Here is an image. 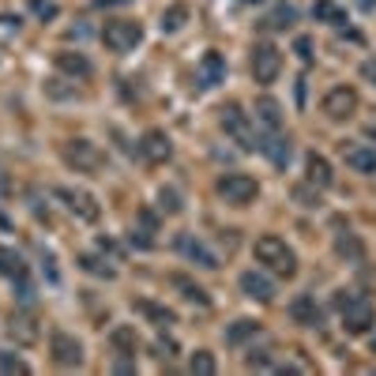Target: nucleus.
Wrapping results in <instances>:
<instances>
[{
    "mask_svg": "<svg viewBox=\"0 0 376 376\" xmlns=\"http://www.w3.org/2000/svg\"><path fill=\"white\" fill-rule=\"evenodd\" d=\"M215 188H218V196L234 207H249L252 199L260 196V185H256V177H249V173H222Z\"/></svg>",
    "mask_w": 376,
    "mask_h": 376,
    "instance_id": "obj_4",
    "label": "nucleus"
},
{
    "mask_svg": "<svg viewBox=\"0 0 376 376\" xmlns=\"http://www.w3.org/2000/svg\"><path fill=\"white\" fill-rule=\"evenodd\" d=\"M79 268H83V271H90V275H98V279H117V271L113 268H109V263H102V260H98V256H79Z\"/></svg>",
    "mask_w": 376,
    "mask_h": 376,
    "instance_id": "obj_31",
    "label": "nucleus"
},
{
    "mask_svg": "<svg viewBox=\"0 0 376 376\" xmlns=\"http://www.w3.org/2000/svg\"><path fill=\"white\" fill-rule=\"evenodd\" d=\"M53 64H57V72H64V76H72V79H87L90 76V60L83 57V53L60 49V53H53Z\"/></svg>",
    "mask_w": 376,
    "mask_h": 376,
    "instance_id": "obj_16",
    "label": "nucleus"
},
{
    "mask_svg": "<svg viewBox=\"0 0 376 376\" xmlns=\"http://www.w3.org/2000/svg\"><path fill=\"white\" fill-rule=\"evenodd\" d=\"M140 154L151 166H162V162H170V154H173V143H170V136L166 132H158V128H151V132H143V140H140Z\"/></svg>",
    "mask_w": 376,
    "mask_h": 376,
    "instance_id": "obj_11",
    "label": "nucleus"
},
{
    "mask_svg": "<svg viewBox=\"0 0 376 376\" xmlns=\"http://www.w3.org/2000/svg\"><path fill=\"white\" fill-rule=\"evenodd\" d=\"M185 19H188V8H185V4H173V8H166V12H162V31H181V26H185Z\"/></svg>",
    "mask_w": 376,
    "mask_h": 376,
    "instance_id": "obj_30",
    "label": "nucleus"
},
{
    "mask_svg": "<svg viewBox=\"0 0 376 376\" xmlns=\"http://www.w3.org/2000/svg\"><path fill=\"white\" fill-rule=\"evenodd\" d=\"M188 369L196 373V376H211V373H215V354H211V350H196V354H192V361H188Z\"/></svg>",
    "mask_w": 376,
    "mask_h": 376,
    "instance_id": "obj_32",
    "label": "nucleus"
},
{
    "mask_svg": "<svg viewBox=\"0 0 376 376\" xmlns=\"http://www.w3.org/2000/svg\"><path fill=\"white\" fill-rule=\"evenodd\" d=\"M290 23H293V8H290V4H279V8L268 15V19H263V26H268V31H286Z\"/></svg>",
    "mask_w": 376,
    "mask_h": 376,
    "instance_id": "obj_29",
    "label": "nucleus"
},
{
    "mask_svg": "<svg viewBox=\"0 0 376 376\" xmlns=\"http://www.w3.org/2000/svg\"><path fill=\"white\" fill-rule=\"evenodd\" d=\"M252 256H256V263H263L268 271L275 275H282V279H290V275H297V256H293V249L282 237H275V234H263V237H256V245H252Z\"/></svg>",
    "mask_w": 376,
    "mask_h": 376,
    "instance_id": "obj_1",
    "label": "nucleus"
},
{
    "mask_svg": "<svg viewBox=\"0 0 376 376\" xmlns=\"http://www.w3.org/2000/svg\"><path fill=\"white\" fill-rule=\"evenodd\" d=\"M297 53H301V60H313V42H309V38H297Z\"/></svg>",
    "mask_w": 376,
    "mask_h": 376,
    "instance_id": "obj_38",
    "label": "nucleus"
},
{
    "mask_svg": "<svg viewBox=\"0 0 376 376\" xmlns=\"http://www.w3.org/2000/svg\"><path fill=\"white\" fill-rule=\"evenodd\" d=\"M338 313H343V327L346 335H365L376 324V309L369 297H338Z\"/></svg>",
    "mask_w": 376,
    "mask_h": 376,
    "instance_id": "obj_3",
    "label": "nucleus"
},
{
    "mask_svg": "<svg viewBox=\"0 0 376 376\" xmlns=\"http://www.w3.org/2000/svg\"><path fill=\"white\" fill-rule=\"evenodd\" d=\"M109 343H113L117 354H132V357H136V346H140V338H136V327L117 324L113 332H109Z\"/></svg>",
    "mask_w": 376,
    "mask_h": 376,
    "instance_id": "obj_24",
    "label": "nucleus"
},
{
    "mask_svg": "<svg viewBox=\"0 0 376 376\" xmlns=\"http://www.w3.org/2000/svg\"><path fill=\"white\" fill-rule=\"evenodd\" d=\"M49 354H53V361H57L60 369H76V365H83V343H79L76 335H68V332H53Z\"/></svg>",
    "mask_w": 376,
    "mask_h": 376,
    "instance_id": "obj_10",
    "label": "nucleus"
},
{
    "mask_svg": "<svg viewBox=\"0 0 376 376\" xmlns=\"http://www.w3.org/2000/svg\"><path fill=\"white\" fill-rule=\"evenodd\" d=\"M279 72H282V53L275 49L271 42L252 45V79H256V83H263V87L275 83Z\"/></svg>",
    "mask_w": 376,
    "mask_h": 376,
    "instance_id": "obj_7",
    "label": "nucleus"
},
{
    "mask_svg": "<svg viewBox=\"0 0 376 376\" xmlns=\"http://www.w3.org/2000/svg\"><path fill=\"white\" fill-rule=\"evenodd\" d=\"M290 316H293V324H301V327H320V320H324V313H320V305H316L313 293L293 297L290 301Z\"/></svg>",
    "mask_w": 376,
    "mask_h": 376,
    "instance_id": "obj_13",
    "label": "nucleus"
},
{
    "mask_svg": "<svg viewBox=\"0 0 376 376\" xmlns=\"http://www.w3.org/2000/svg\"><path fill=\"white\" fill-rule=\"evenodd\" d=\"M181 249H185V256H192L199 268H218V256L211 252L204 241H196V237H181Z\"/></svg>",
    "mask_w": 376,
    "mask_h": 376,
    "instance_id": "obj_23",
    "label": "nucleus"
},
{
    "mask_svg": "<svg viewBox=\"0 0 376 376\" xmlns=\"http://www.w3.org/2000/svg\"><path fill=\"white\" fill-rule=\"evenodd\" d=\"M343 158L346 166L357 170V173H376V147H365V143H343Z\"/></svg>",
    "mask_w": 376,
    "mask_h": 376,
    "instance_id": "obj_15",
    "label": "nucleus"
},
{
    "mask_svg": "<svg viewBox=\"0 0 376 376\" xmlns=\"http://www.w3.org/2000/svg\"><path fill=\"white\" fill-rule=\"evenodd\" d=\"M60 154H64V162H68L76 173H98L106 166V154L98 151L90 140H68L60 147Z\"/></svg>",
    "mask_w": 376,
    "mask_h": 376,
    "instance_id": "obj_5",
    "label": "nucleus"
},
{
    "mask_svg": "<svg viewBox=\"0 0 376 376\" xmlns=\"http://www.w3.org/2000/svg\"><path fill=\"white\" fill-rule=\"evenodd\" d=\"M237 286H241V293H245V297L260 301V305H268V301H275V282H271L263 271H245L241 279H237Z\"/></svg>",
    "mask_w": 376,
    "mask_h": 376,
    "instance_id": "obj_12",
    "label": "nucleus"
},
{
    "mask_svg": "<svg viewBox=\"0 0 376 376\" xmlns=\"http://www.w3.org/2000/svg\"><path fill=\"white\" fill-rule=\"evenodd\" d=\"M305 181L309 185H316V188H332V181H335V173H332V162L324 158V154H309L305 158Z\"/></svg>",
    "mask_w": 376,
    "mask_h": 376,
    "instance_id": "obj_17",
    "label": "nucleus"
},
{
    "mask_svg": "<svg viewBox=\"0 0 376 376\" xmlns=\"http://www.w3.org/2000/svg\"><path fill=\"white\" fill-rule=\"evenodd\" d=\"M136 309L147 316V320H154L158 327H170V324H177V313L173 309H166V305H154V301H136Z\"/></svg>",
    "mask_w": 376,
    "mask_h": 376,
    "instance_id": "obj_27",
    "label": "nucleus"
},
{
    "mask_svg": "<svg viewBox=\"0 0 376 376\" xmlns=\"http://www.w3.org/2000/svg\"><path fill=\"white\" fill-rule=\"evenodd\" d=\"M256 121L263 124V132H282V106L275 102L271 95H263L256 102Z\"/></svg>",
    "mask_w": 376,
    "mask_h": 376,
    "instance_id": "obj_19",
    "label": "nucleus"
},
{
    "mask_svg": "<svg viewBox=\"0 0 376 376\" xmlns=\"http://www.w3.org/2000/svg\"><path fill=\"white\" fill-rule=\"evenodd\" d=\"M158 207L166 211V215H177V211H181V196L173 188H162L158 192Z\"/></svg>",
    "mask_w": 376,
    "mask_h": 376,
    "instance_id": "obj_35",
    "label": "nucleus"
},
{
    "mask_svg": "<svg viewBox=\"0 0 376 376\" xmlns=\"http://www.w3.org/2000/svg\"><path fill=\"white\" fill-rule=\"evenodd\" d=\"M170 282H173V286H177V290H181V297H185V301H196L199 309H207V305H211L207 290H204V286H196V282H192V279H185V275H173Z\"/></svg>",
    "mask_w": 376,
    "mask_h": 376,
    "instance_id": "obj_26",
    "label": "nucleus"
},
{
    "mask_svg": "<svg viewBox=\"0 0 376 376\" xmlns=\"http://www.w3.org/2000/svg\"><path fill=\"white\" fill-rule=\"evenodd\" d=\"M369 136H373V140H376V128H369Z\"/></svg>",
    "mask_w": 376,
    "mask_h": 376,
    "instance_id": "obj_40",
    "label": "nucleus"
},
{
    "mask_svg": "<svg viewBox=\"0 0 376 376\" xmlns=\"http://www.w3.org/2000/svg\"><path fill=\"white\" fill-rule=\"evenodd\" d=\"M320 109H324L332 121H350L357 113V90L354 87H332L324 95V102H320Z\"/></svg>",
    "mask_w": 376,
    "mask_h": 376,
    "instance_id": "obj_9",
    "label": "nucleus"
},
{
    "mask_svg": "<svg viewBox=\"0 0 376 376\" xmlns=\"http://www.w3.org/2000/svg\"><path fill=\"white\" fill-rule=\"evenodd\" d=\"M249 4H256V0H249Z\"/></svg>",
    "mask_w": 376,
    "mask_h": 376,
    "instance_id": "obj_41",
    "label": "nucleus"
},
{
    "mask_svg": "<svg viewBox=\"0 0 376 376\" xmlns=\"http://www.w3.org/2000/svg\"><path fill=\"white\" fill-rule=\"evenodd\" d=\"M173 354H177V343H173V338H158V343H154V357H158V361H170Z\"/></svg>",
    "mask_w": 376,
    "mask_h": 376,
    "instance_id": "obj_37",
    "label": "nucleus"
},
{
    "mask_svg": "<svg viewBox=\"0 0 376 376\" xmlns=\"http://www.w3.org/2000/svg\"><path fill=\"white\" fill-rule=\"evenodd\" d=\"M31 12L38 15V19H57V4H53V0H31Z\"/></svg>",
    "mask_w": 376,
    "mask_h": 376,
    "instance_id": "obj_36",
    "label": "nucleus"
},
{
    "mask_svg": "<svg viewBox=\"0 0 376 376\" xmlns=\"http://www.w3.org/2000/svg\"><path fill=\"white\" fill-rule=\"evenodd\" d=\"M199 83H204V87L226 83V57L218 49H207L204 53V60H199Z\"/></svg>",
    "mask_w": 376,
    "mask_h": 376,
    "instance_id": "obj_14",
    "label": "nucleus"
},
{
    "mask_svg": "<svg viewBox=\"0 0 376 376\" xmlns=\"http://www.w3.org/2000/svg\"><path fill=\"white\" fill-rule=\"evenodd\" d=\"M218 124H222V132L230 136V140L241 147V151H256V147H260V136L252 132L249 113H245V109L237 106V102H230V106L218 109Z\"/></svg>",
    "mask_w": 376,
    "mask_h": 376,
    "instance_id": "obj_2",
    "label": "nucleus"
},
{
    "mask_svg": "<svg viewBox=\"0 0 376 376\" xmlns=\"http://www.w3.org/2000/svg\"><path fill=\"white\" fill-rule=\"evenodd\" d=\"M252 335H260V324H256V320H237V324L226 327V343H230V346L249 343Z\"/></svg>",
    "mask_w": 376,
    "mask_h": 376,
    "instance_id": "obj_28",
    "label": "nucleus"
},
{
    "mask_svg": "<svg viewBox=\"0 0 376 376\" xmlns=\"http://www.w3.org/2000/svg\"><path fill=\"white\" fill-rule=\"evenodd\" d=\"M154 234H158V222H154L151 211H140V218H136L132 226V245H140V249H151L154 245Z\"/></svg>",
    "mask_w": 376,
    "mask_h": 376,
    "instance_id": "obj_20",
    "label": "nucleus"
},
{
    "mask_svg": "<svg viewBox=\"0 0 376 376\" xmlns=\"http://www.w3.org/2000/svg\"><path fill=\"white\" fill-rule=\"evenodd\" d=\"M102 42H106V49H113V53H128L143 42V26L132 23V19H109L102 26Z\"/></svg>",
    "mask_w": 376,
    "mask_h": 376,
    "instance_id": "obj_6",
    "label": "nucleus"
},
{
    "mask_svg": "<svg viewBox=\"0 0 376 376\" xmlns=\"http://www.w3.org/2000/svg\"><path fill=\"white\" fill-rule=\"evenodd\" d=\"M0 275H8V279H26L23 256L15 249H8V245H0Z\"/></svg>",
    "mask_w": 376,
    "mask_h": 376,
    "instance_id": "obj_25",
    "label": "nucleus"
},
{
    "mask_svg": "<svg viewBox=\"0 0 376 376\" xmlns=\"http://www.w3.org/2000/svg\"><path fill=\"white\" fill-rule=\"evenodd\" d=\"M57 199L72 211V215L79 218V222H98V215H102L98 199L90 196V192H83V188H68V185H60V188H57Z\"/></svg>",
    "mask_w": 376,
    "mask_h": 376,
    "instance_id": "obj_8",
    "label": "nucleus"
},
{
    "mask_svg": "<svg viewBox=\"0 0 376 376\" xmlns=\"http://www.w3.org/2000/svg\"><path fill=\"white\" fill-rule=\"evenodd\" d=\"M8 335H12L19 346H31V343H38V324H34V316L19 313V316H12V327H8Z\"/></svg>",
    "mask_w": 376,
    "mask_h": 376,
    "instance_id": "obj_21",
    "label": "nucleus"
},
{
    "mask_svg": "<svg viewBox=\"0 0 376 376\" xmlns=\"http://www.w3.org/2000/svg\"><path fill=\"white\" fill-rule=\"evenodd\" d=\"M361 72H365V79H373V83H376V60H365Z\"/></svg>",
    "mask_w": 376,
    "mask_h": 376,
    "instance_id": "obj_39",
    "label": "nucleus"
},
{
    "mask_svg": "<svg viewBox=\"0 0 376 376\" xmlns=\"http://www.w3.org/2000/svg\"><path fill=\"white\" fill-rule=\"evenodd\" d=\"M335 249H338V256H350V260H361V241H357L354 234H343L335 241Z\"/></svg>",
    "mask_w": 376,
    "mask_h": 376,
    "instance_id": "obj_34",
    "label": "nucleus"
},
{
    "mask_svg": "<svg viewBox=\"0 0 376 376\" xmlns=\"http://www.w3.org/2000/svg\"><path fill=\"white\" fill-rule=\"evenodd\" d=\"M313 19L327 23V26H343L346 23V8L335 4V0H316V4H313Z\"/></svg>",
    "mask_w": 376,
    "mask_h": 376,
    "instance_id": "obj_22",
    "label": "nucleus"
},
{
    "mask_svg": "<svg viewBox=\"0 0 376 376\" xmlns=\"http://www.w3.org/2000/svg\"><path fill=\"white\" fill-rule=\"evenodd\" d=\"M260 151L268 154L275 166H286V162H290V140L282 132H263L260 136Z\"/></svg>",
    "mask_w": 376,
    "mask_h": 376,
    "instance_id": "obj_18",
    "label": "nucleus"
},
{
    "mask_svg": "<svg viewBox=\"0 0 376 376\" xmlns=\"http://www.w3.org/2000/svg\"><path fill=\"white\" fill-rule=\"evenodd\" d=\"M0 373H19V376H26V373H31V365H26L23 357H15L12 350H4V354H0Z\"/></svg>",
    "mask_w": 376,
    "mask_h": 376,
    "instance_id": "obj_33",
    "label": "nucleus"
}]
</instances>
